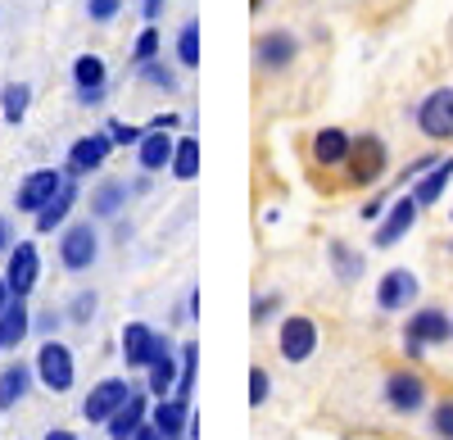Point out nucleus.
I'll return each mask as SVG.
<instances>
[{
	"mask_svg": "<svg viewBox=\"0 0 453 440\" xmlns=\"http://www.w3.org/2000/svg\"><path fill=\"white\" fill-rule=\"evenodd\" d=\"M141 14H145L150 23H155V19L164 14V0H141Z\"/></svg>",
	"mask_w": 453,
	"mask_h": 440,
	"instance_id": "obj_47",
	"label": "nucleus"
},
{
	"mask_svg": "<svg viewBox=\"0 0 453 440\" xmlns=\"http://www.w3.org/2000/svg\"><path fill=\"white\" fill-rule=\"evenodd\" d=\"M277 350H281L286 363H304V359H313V350H318V322L304 318V313L286 318V322H281V332H277Z\"/></svg>",
	"mask_w": 453,
	"mask_h": 440,
	"instance_id": "obj_10",
	"label": "nucleus"
},
{
	"mask_svg": "<svg viewBox=\"0 0 453 440\" xmlns=\"http://www.w3.org/2000/svg\"><path fill=\"white\" fill-rule=\"evenodd\" d=\"M386 205H390V191H381V196H372V200L363 205V218H367V223H376V218L386 213Z\"/></svg>",
	"mask_w": 453,
	"mask_h": 440,
	"instance_id": "obj_42",
	"label": "nucleus"
},
{
	"mask_svg": "<svg viewBox=\"0 0 453 440\" xmlns=\"http://www.w3.org/2000/svg\"><path fill=\"white\" fill-rule=\"evenodd\" d=\"M127 187H132V196H145L150 191V173H141L136 181H127Z\"/></svg>",
	"mask_w": 453,
	"mask_h": 440,
	"instance_id": "obj_49",
	"label": "nucleus"
},
{
	"mask_svg": "<svg viewBox=\"0 0 453 440\" xmlns=\"http://www.w3.org/2000/svg\"><path fill=\"white\" fill-rule=\"evenodd\" d=\"M173 151H177L173 132L145 127V136L136 141V164H141V173H159V168H168V164H173Z\"/></svg>",
	"mask_w": 453,
	"mask_h": 440,
	"instance_id": "obj_19",
	"label": "nucleus"
},
{
	"mask_svg": "<svg viewBox=\"0 0 453 440\" xmlns=\"http://www.w3.org/2000/svg\"><path fill=\"white\" fill-rule=\"evenodd\" d=\"M127 196H132V187L123 177H104L100 187L91 191V213L96 218H119V209L127 205Z\"/></svg>",
	"mask_w": 453,
	"mask_h": 440,
	"instance_id": "obj_23",
	"label": "nucleus"
},
{
	"mask_svg": "<svg viewBox=\"0 0 453 440\" xmlns=\"http://www.w3.org/2000/svg\"><path fill=\"white\" fill-rule=\"evenodd\" d=\"M381 395H386V405L395 413H422L426 409V382L418 373H403V368L390 373L386 386H381Z\"/></svg>",
	"mask_w": 453,
	"mask_h": 440,
	"instance_id": "obj_12",
	"label": "nucleus"
},
{
	"mask_svg": "<svg viewBox=\"0 0 453 440\" xmlns=\"http://www.w3.org/2000/svg\"><path fill=\"white\" fill-rule=\"evenodd\" d=\"M177 373H181V354L173 350L168 336H159V350H155V363L145 368V390L155 399H168L173 386H177Z\"/></svg>",
	"mask_w": 453,
	"mask_h": 440,
	"instance_id": "obj_15",
	"label": "nucleus"
},
{
	"mask_svg": "<svg viewBox=\"0 0 453 440\" xmlns=\"http://www.w3.org/2000/svg\"><path fill=\"white\" fill-rule=\"evenodd\" d=\"M14 245V228H10V218H0V254H5Z\"/></svg>",
	"mask_w": 453,
	"mask_h": 440,
	"instance_id": "obj_46",
	"label": "nucleus"
},
{
	"mask_svg": "<svg viewBox=\"0 0 453 440\" xmlns=\"http://www.w3.org/2000/svg\"><path fill=\"white\" fill-rule=\"evenodd\" d=\"M100 259V236L91 223H68L59 232V264L64 273H87Z\"/></svg>",
	"mask_w": 453,
	"mask_h": 440,
	"instance_id": "obj_4",
	"label": "nucleus"
},
{
	"mask_svg": "<svg viewBox=\"0 0 453 440\" xmlns=\"http://www.w3.org/2000/svg\"><path fill=\"white\" fill-rule=\"evenodd\" d=\"M295 55H299V42H295V32H263L258 42H254V64L263 68V73H281V68H290L295 64Z\"/></svg>",
	"mask_w": 453,
	"mask_h": 440,
	"instance_id": "obj_13",
	"label": "nucleus"
},
{
	"mask_svg": "<svg viewBox=\"0 0 453 440\" xmlns=\"http://www.w3.org/2000/svg\"><path fill=\"white\" fill-rule=\"evenodd\" d=\"M27 104H32V87L27 82H5V91H0V114H5V123H23L27 119Z\"/></svg>",
	"mask_w": 453,
	"mask_h": 440,
	"instance_id": "obj_29",
	"label": "nucleus"
},
{
	"mask_svg": "<svg viewBox=\"0 0 453 440\" xmlns=\"http://www.w3.org/2000/svg\"><path fill=\"white\" fill-rule=\"evenodd\" d=\"M173 177L177 181H196V173H200V141L196 136H177V151H173Z\"/></svg>",
	"mask_w": 453,
	"mask_h": 440,
	"instance_id": "obj_28",
	"label": "nucleus"
},
{
	"mask_svg": "<svg viewBox=\"0 0 453 440\" xmlns=\"http://www.w3.org/2000/svg\"><path fill=\"white\" fill-rule=\"evenodd\" d=\"M32 382H36V368H27V363H5V368H0V413L14 409L19 399H27Z\"/></svg>",
	"mask_w": 453,
	"mask_h": 440,
	"instance_id": "obj_22",
	"label": "nucleus"
},
{
	"mask_svg": "<svg viewBox=\"0 0 453 440\" xmlns=\"http://www.w3.org/2000/svg\"><path fill=\"white\" fill-rule=\"evenodd\" d=\"M5 282H10V296L14 300H27L32 290H36V282H42V250H36V241H14L10 245Z\"/></svg>",
	"mask_w": 453,
	"mask_h": 440,
	"instance_id": "obj_5",
	"label": "nucleus"
},
{
	"mask_svg": "<svg viewBox=\"0 0 453 440\" xmlns=\"http://www.w3.org/2000/svg\"><path fill=\"white\" fill-rule=\"evenodd\" d=\"M10 300H14V296H10V282H5V273H0V313L10 309Z\"/></svg>",
	"mask_w": 453,
	"mask_h": 440,
	"instance_id": "obj_48",
	"label": "nucleus"
},
{
	"mask_svg": "<svg viewBox=\"0 0 453 440\" xmlns=\"http://www.w3.org/2000/svg\"><path fill=\"white\" fill-rule=\"evenodd\" d=\"M444 341H453V322L440 309H418L403 322V350H408V359H422L431 345H444Z\"/></svg>",
	"mask_w": 453,
	"mask_h": 440,
	"instance_id": "obj_3",
	"label": "nucleus"
},
{
	"mask_svg": "<svg viewBox=\"0 0 453 440\" xmlns=\"http://www.w3.org/2000/svg\"><path fill=\"white\" fill-rule=\"evenodd\" d=\"M309 151H313L318 168H345V159L354 151V136L345 127H318L313 141H309Z\"/></svg>",
	"mask_w": 453,
	"mask_h": 440,
	"instance_id": "obj_17",
	"label": "nucleus"
},
{
	"mask_svg": "<svg viewBox=\"0 0 453 440\" xmlns=\"http://www.w3.org/2000/svg\"><path fill=\"white\" fill-rule=\"evenodd\" d=\"M331 268H335V277H340V282L349 286V282H358V277H363V254H358V250H349L345 241H331Z\"/></svg>",
	"mask_w": 453,
	"mask_h": 440,
	"instance_id": "obj_30",
	"label": "nucleus"
},
{
	"mask_svg": "<svg viewBox=\"0 0 453 440\" xmlns=\"http://www.w3.org/2000/svg\"><path fill=\"white\" fill-rule=\"evenodd\" d=\"M55 327H59V309H46L32 318V332H42V336H55Z\"/></svg>",
	"mask_w": 453,
	"mask_h": 440,
	"instance_id": "obj_40",
	"label": "nucleus"
},
{
	"mask_svg": "<svg viewBox=\"0 0 453 440\" xmlns=\"http://www.w3.org/2000/svg\"><path fill=\"white\" fill-rule=\"evenodd\" d=\"M435 164H440V159H435V155H422V159H412V164H408V168H403V173H399V181H390V187H412V181H418V177H422V173H431V168H435Z\"/></svg>",
	"mask_w": 453,
	"mask_h": 440,
	"instance_id": "obj_39",
	"label": "nucleus"
},
{
	"mask_svg": "<svg viewBox=\"0 0 453 440\" xmlns=\"http://www.w3.org/2000/svg\"><path fill=\"white\" fill-rule=\"evenodd\" d=\"M159 46H164L159 27H155V23L141 27V32H136V42H132V68H136V64H150V59H159Z\"/></svg>",
	"mask_w": 453,
	"mask_h": 440,
	"instance_id": "obj_33",
	"label": "nucleus"
},
{
	"mask_svg": "<svg viewBox=\"0 0 453 440\" xmlns=\"http://www.w3.org/2000/svg\"><path fill=\"white\" fill-rule=\"evenodd\" d=\"M418 213H422V205L412 200V196H403V200H395L390 205V213L376 223V232H372V245L376 250H390V245H399L408 232H412V223H418Z\"/></svg>",
	"mask_w": 453,
	"mask_h": 440,
	"instance_id": "obj_11",
	"label": "nucleus"
},
{
	"mask_svg": "<svg viewBox=\"0 0 453 440\" xmlns=\"http://www.w3.org/2000/svg\"><path fill=\"white\" fill-rule=\"evenodd\" d=\"M418 127L431 141H453V87H435L418 104Z\"/></svg>",
	"mask_w": 453,
	"mask_h": 440,
	"instance_id": "obj_9",
	"label": "nucleus"
},
{
	"mask_svg": "<svg viewBox=\"0 0 453 440\" xmlns=\"http://www.w3.org/2000/svg\"><path fill=\"white\" fill-rule=\"evenodd\" d=\"M32 332V318H27V300H10V309L0 313V350H14L23 345Z\"/></svg>",
	"mask_w": 453,
	"mask_h": 440,
	"instance_id": "obj_24",
	"label": "nucleus"
},
{
	"mask_svg": "<svg viewBox=\"0 0 453 440\" xmlns=\"http://www.w3.org/2000/svg\"><path fill=\"white\" fill-rule=\"evenodd\" d=\"M136 78H141V82H150L155 91H177V73H173V64H164V59L136 64Z\"/></svg>",
	"mask_w": 453,
	"mask_h": 440,
	"instance_id": "obj_32",
	"label": "nucleus"
},
{
	"mask_svg": "<svg viewBox=\"0 0 453 440\" xmlns=\"http://www.w3.org/2000/svg\"><path fill=\"white\" fill-rule=\"evenodd\" d=\"M150 127H159V132H177V127H181V114H155V119H150Z\"/></svg>",
	"mask_w": 453,
	"mask_h": 440,
	"instance_id": "obj_43",
	"label": "nucleus"
},
{
	"mask_svg": "<svg viewBox=\"0 0 453 440\" xmlns=\"http://www.w3.org/2000/svg\"><path fill=\"white\" fill-rule=\"evenodd\" d=\"M386 164H390V151H386L381 136H376V132L354 136V151H349V159H345L349 187H372V181H381Z\"/></svg>",
	"mask_w": 453,
	"mask_h": 440,
	"instance_id": "obj_2",
	"label": "nucleus"
},
{
	"mask_svg": "<svg viewBox=\"0 0 453 440\" xmlns=\"http://www.w3.org/2000/svg\"><path fill=\"white\" fill-rule=\"evenodd\" d=\"M123 363H127V368L132 373H145L150 368V363H155V350H159V332H155V327H150V322H127L123 327Z\"/></svg>",
	"mask_w": 453,
	"mask_h": 440,
	"instance_id": "obj_14",
	"label": "nucleus"
},
{
	"mask_svg": "<svg viewBox=\"0 0 453 440\" xmlns=\"http://www.w3.org/2000/svg\"><path fill=\"white\" fill-rule=\"evenodd\" d=\"M177 64L181 68H200V23L186 19L177 32Z\"/></svg>",
	"mask_w": 453,
	"mask_h": 440,
	"instance_id": "obj_31",
	"label": "nucleus"
},
{
	"mask_svg": "<svg viewBox=\"0 0 453 440\" xmlns=\"http://www.w3.org/2000/svg\"><path fill=\"white\" fill-rule=\"evenodd\" d=\"M418 290H422L418 273H408V268H390L381 282H376V305H381L386 313H395V309H408L412 300H418Z\"/></svg>",
	"mask_w": 453,
	"mask_h": 440,
	"instance_id": "obj_16",
	"label": "nucleus"
},
{
	"mask_svg": "<svg viewBox=\"0 0 453 440\" xmlns=\"http://www.w3.org/2000/svg\"><path fill=\"white\" fill-rule=\"evenodd\" d=\"M132 440H164V436H159V427H155V422L145 418V422L136 427V436H132Z\"/></svg>",
	"mask_w": 453,
	"mask_h": 440,
	"instance_id": "obj_45",
	"label": "nucleus"
},
{
	"mask_svg": "<svg viewBox=\"0 0 453 440\" xmlns=\"http://www.w3.org/2000/svg\"><path fill=\"white\" fill-rule=\"evenodd\" d=\"M150 422L159 427V436H164V440H186V422H191V405H186V399H177V395H168V399H159V405L150 409Z\"/></svg>",
	"mask_w": 453,
	"mask_h": 440,
	"instance_id": "obj_20",
	"label": "nucleus"
},
{
	"mask_svg": "<svg viewBox=\"0 0 453 440\" xmlns=\"http://www.w3.org/2000/svg\"><path fill=\"white\" fill-rule=\"evenodd\" d=\"M32 368H36V382H42L50 395H68L73 382H78V363H73V350L55 336L42 341V350H36L32 359Z\"/></svg>",
	"mask_w": 453,
	"mask_h": 440,
	"instance_id": "obj_1",
	"label": "nucleus"
},
{
	"mask_svg": "<svg viewBox=\"0 0 453 440\" xmlns=\"http://www.w3.org/2000/svg\"><path fill=\"white\" fill-rule=\"evenodd\" d=\"M268 395H273L268 373H263V368H250V405H254V409H263V405H268Z\"/></svg>",
	"mask_w": 453,
	"mask_h": 440,
	"instance_id": "obj_36",
	"label": "nucleus"
},
{
	"mask_svg": "<svg viewBox=\"0 0 453 440\" xmlns=\"http://www.w3.org/2000/svg\"><path fill=\"white\" fill-rule=\"evenodd\" d=\"M73 87H78V91L109 87V64L100 55H78V59H73Z\"/></svg>",
	"mask_w": 453,
	"mask_h": 440,
	"instance_id": "obj_26",
	"label": "nucleus"
},
{
	"mask_svg": "<svg viewBox=\"0 0 453 440\" xmlns=\"http://www.w3.org/2000/svg\"><path fill=\"white\" fill-rule=\"evenodd\" d=\"M127 395H132V386H127L123 377H100V382L87 390V399H82V418L96 422V427H104L113 413L127 405Z\"/></svg>",
	"mask_w": 453,
	"mask_h": 440,
	"instance_id": "obj_7",
	"label": "nucleus"
},
{
	"mask_svg": "<svg viewBox=\"0 0 453 440\" xmlns=\"http://www.w3.org/2000/svg\"><path fill=\"white\" fill-rule=\"evenodd\" d=\"M145 418H150V390H141V386H136V390L127 395V405L104 422V431H109V440H132V436H136V427H141Z\"/></svg>",
	"mask_w": 453,
	"mask_h": 440,
	"instance_id": "obj_18",
	"label": "nucleus"
},
{
	"mask_svg": "<svg viewBox=\"0 0 453 440\" xmlns=\"http://www.w3.org/2000/svg\"><path fill=\"white\" fill-rule=\"evenodd\" d=\"M119 151L109 132H91V136H78L68 145V159H64V177H87V173H100L104 159Z\"/></svg>",
	"mask_w": 453,
	"mask_h": 440,
	"instance_id": "obj_6",
	"label": "nucleus"
},
{
	"mask_svg": "<svg viewBox=\"0 0 453 440\" xmlns=\"http://www.w3.org/2000/svg\"><path fill=\"white\" fill-rule=\"evenodd\" d=\"M177 354H181V373H177L173 395L191 405V395H196V377H200V345H196V341H186V345H177Z\"/></svg>",
	"mask_w": 453,
	"mask_h": 440,
	"instance_id": "obj_27",
	"label": "nucleus"
},
{
	"mask_svg": "<svg viewBox=\"0 0 453 440\" xmlns=\"http://www.w3.org/2000/svg\"><path fill=\"white\" fill-rule=\"evenodd\" d=\"M277 309H281V296H263V300H254V322H268Z\"/></svg>",
	"mask_w": 453,
	"mask_h": 440,
	"instance_id": "obj_41",
	"label": "nucleus"
},
{
	"mask_svg": "<svg viewBox=\"0 0 453 440\" xmlns=\"http://www.w3.org/2000/svg\"><path fill=\"white\" fill-rule=\"evenodd\" d=\"M73 205H78V177H64V187L55 191V200L32 218L36 232H42V236H46V232H59V228H64V218L73 213Z\"/></svg>",
	"mask_w": 453,
	"mask_h": 440,
	"instance_id": "obj_21",
	"label": "nucleus"
},
{
	"mask_svg": "<svg viewBox=\"0 0 453 440\" xmlns=\"http://www.w3.org/2000/svg\"><path fill=\"white\" fill-rule=\"evenodd\" d=\"M104 96H109V87H100V91H78V104L96 109V104H104Z\"/></svg>",
	"mask_w": 453,
	"mask_h": 440,
	"instance_id": "obj_44",
	"label": "nucleus"
},
{
	"mask_svg": "<svg viewBox=\"0 0 453 440\" xmlns=\"http://www.w3.org/2000/svg\"><path fill=\"white\" fill-rule=\"evenodd\" d=\"M64 187V173L59 168H36V173H27L23 181H19V191H14V209L19 213H42L50 200H55V191Z\"/></svg>",
	"mask_w": 453,
	"mask_h": 440,
	"instance_id": "obj_8",
	"label": "nucleus"
},
{
	"mask_svg": "<svg viewBox=\"0 0 453 440\" xmlns=\"http://www.w3.org/2000/svg\"><path fill=\"white\" fill-rule=\"evenodd\" d=\"M123 14V0H87V19L91 23H113Z\"/></svg>",
	"mask_w": 453,
	"mask_h": 440,
	"instance_id": "obj_35",
	"label": "nucleus"
},
{
	"mask_svg": "<svg viewBox=\"0 0 453 440\" xmlns=\"http://www.w3.org/2000/svg\"><path fill=\"white\" fill-rule=\"evenodd\" d=\"M104 132L113 136V145H136V141L145 136V127H132V123H123V119H109Z\"/></svg>",
	"mask_w": 453,
	"mask_h": 440,
	"instance_id": "obj_38",
	"label": "nucleus"
},
{
	"mask_svg": "<svg viewBox=\"0 0 453 440\" xmlns=\"http://www.w3.org/2000/svg\"><path fill=\"white\" fill-rule=\"evenodd\" d=\"M250 10H254V14H258V10H263V0H250Z\"/></svg>",
	"mask_w": 453,
	"mask_h": 440,
	"instance_id": "obj_51",
	"label": "nucleus"
},
{
	"mask_svg": "<svg viewBox=\"0 0 453 440\" xmlns=\"http://www.w3.org/2000/svg\"><path fill=\"white\" fill-rule=\"evenodd\" d=\"M449 177H453V159H440L431 173H422L418 181H412V200H418L422 209H431L440 196H444V187H449Z\"/></svg>",
	"mask_w": 453,
	"mask_h": 440,
	"instance_id": "obj_25",
	"label": "nucleus"
},
{
	"mask_svg": "<svg viewBox=\"0 0 453 440\" xmlns=\"http://www.w3.org/2000/svg\"><path fill=\"white\" fill-rule=\"evenodd\" d=\"M64 318H68V322H78V327H87V322L96 318V290H82V296L68 305V313H64Z\"/></svg>",
	"mask_w": 453,
	"mask_h": 440,
	"instance_id": "obj_34",
	"label": "nucleus"
},
{
	"mask_svg": "<svg viewBox=\"0 0 453 440\" xmlns=\"http://www.w3.org/2000/svg\"><path fill=\"white\" fill-rule=\"evenodd\" d=\"M431 431H435L440 440H453V399L435 405V413H431Z\"/></svg>",
	"mask_w": 453,
	"mask_h": 440,
	"instance_id": "obj_37",
	"label": "nucleus"
},
{
	"mask_svg": "<svg viewBox=\"0 0 453 440\" xmlns=\"http://www.w3.org/2000/svg\"><path fill=\"white\" fill-rule=\"evenodd\" d=\"M46 440H78V436H73L68 427H55V431H46Z\"/></svg>",
	"mask_w": 453,
	"mask_h": 440,
	"instance_id": "obj_50",
	"label": "nucleus"
}]
</instances>
